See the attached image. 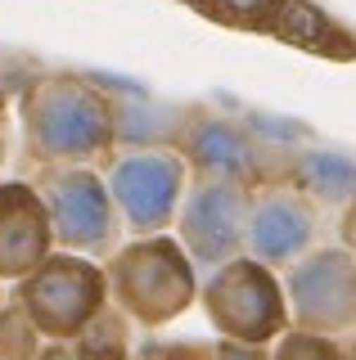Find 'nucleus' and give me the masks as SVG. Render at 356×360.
I'll return each instance as SVG.
<instances>
[{
    "instance_id": "9b49d317",
    "label": "nucleus",
    "mask_w": 356,
    "mask_h": 360,
    "mask_svg": "<svg viewBox=\"0 0 356 360\" xmlns=\"http://www.w3.org/2000/svg\"><path fill=\"white\" fill-rule=\"evenodd\" d=\"M181 153L190 158L203 176H230V180H248L258 172V144L239 122L212 117V112H190L181 127Z\"/></svg>"
},
{
    "instance_id": "9d476101",
    "label": "nucleus",
    "mask_w": 356,
    "mask_h": 360,
    "mask_svg": "<svg viewBox=\"0 0 356 360\" xmlns=\"http://www.w3.org/2000/svg\"><path fill=\"white\" fill-rule=\"evenodd\" d=\"M50 217L32 185H0V279H23L50 257Z\"/></svg>"
},
{
    "instance_id": "f03ea898",
    "label": "nucleus",
    "mask_w": 356,
    "mask_h": 360,
    "mask_svg": "<svg viewBox=\"0 0 356 360\" xmlns=\"http://www.w3.org/2000/svg\"><path fill=\"white\" fill-rule=\"evenodd\" d=\"M108 284H113L117 302L144 324H163L181 315L194 297V270L190 257L172 239H153L144 234L140 243L122 248L108 266Z\"/></svg>"
},
{
    "instance_id": "ddd939ff",
    "label": "nucleus",
    "mask_w": 356,
    "mask_h": 360,
    "mask_svg": "<svg viewBox=\"0 0 356 360\" xmlns=\"http://www.w3.org/2000/svg\"><path fill=\"white\" fill-rule=\"evenodd\" d=\"M198 5L226 22H239V27H271L284 0H198Z\"/></svg>"
},
{
    "instance_id": "2eb2a0df",
    "label": "nucleus",
    "mask_w": 356,
    "mask_h": 360,
    "mask_svg": "<svg viewBox=\"0 0 356 360\" xmlns=\"http://www.w3.org/2000/svg\"><path fill=\"white\" fill-rule=\"evenodd\" d=\"M46 360H72V356H68V352H50Z\"/></svg>"
},
{
    "instance_id": "39448f33",
    "label": "nucleus",
    "mask_w": 356,
    "mask_h": 360,
    "mask_svg": "<svg viewBox=\"0 0 356 360\" xmlns=\"http://www.w3.org/2000/svg\"><path fill=\"white\" fill-rule=\"evenodd\" d=\"M108 275L91 266L86 257H46L32 275H23L18 307L32 315L41 333H77L91 315L104 307Z\"/></svg>"
},
{
    "instance_id": "4468645a",
    "label": "nucleus",
    "mask_w": 356,
    "mask_h": 360,
    "mask_svg": "<svg viewBox=\"0 0 356 360\" xmlns=\"http://www.w3.org/2000/svg\"><path fill=\"white\" fill-rule=\"evenodd\" d=\"M217 360H262L258 352H248V347H221Z\"/></svg>"
},
{
    "instance_id": "0eeeda50",
    "label": "nucleus",
    "mask_w": 356,
    "mask_h": 360,
    "mask_svg": "<svg viewBox=\"0 0 356 360\" xmlns=\"http://www.w3.org/2000/svg\"><path fill=\"white\" fill-rule=\"evenodd\" d=\"M208 315L230 338L262 342L284 329V292L262 262L235 257V262L217 266L208 279Z\"/></svg>"
},
{
    "instance_id": "f257e3e1",
    "label": "nucleus",
    "mask_w": 356,
    "mask_h": 360,
    "mask_svg": "<svg viewBox=\"0 0 356 360\" xmlns=\"http://www.w3.org/2000/svg\"><path fill=\"white\" fill-rule=\"evenodd\" d=\"M23 131L41 162H86L113 140V104L82 77H37L23 90Z\"/></svg>"
},
{
    "instance_id": "dca6fc26",
    "label": "nucleus",
    "mask_w": 356,
    "mask_h": 360,
    "mask_svg": "<svg viewBox=\"0 0 356 360\" xmlns=\"http://www.w3.org/2000/svg\"><path fill=\"white\" fill-rule=\"evenodd\" d=\"M0 158H5V122H0Z\"/></svg>"
},
{
    "instance_id": "20e7f679",
    "label": "nucleus",
    "mask_w": 356,
    "mask_h": 360,
    "mask_svg": "<svg viewBox=\"0 0 356 360\" xmlns=\"http://www.w3.org/2000/svg\"><path fill=\"white\" fill-rule=\"evenodd\" d=\"M41 202L54 239L72 252L104 257L117 243V202L108 194V180H99L86 167H54L41 180Z\"/></svg>"
},
{
    "instance_id": "7ed1b4c3",
    "label": "nucleus",
    "mask_w": 356,
    "mask_h": 360,
    "mask_svg": "<svg viewBox=\"0 0 356 360\" xmlns=\"http://www.w3.org/2000/svg\"><path fill=\"white\" fill-rule=\"evenodd\" d=\"M108 194L136 234H158L163 225H172L185 198V153H172L163 144L117 153L108 167Z\"/></svg>"
},
{
    "instance_id": "1a4fd4ad",
    "label": "nucleus",
    "mask_w": 356,
    "mask_h": 360,
    "mask_svg": "<svg viewBox=\"0 0 356 360\" xmlns=\"http://www.w3.org/2000/svg\"><path fill=\"white\" fill-rule=\"evenodd\" d=\"M316 243V202L303 189H266L248 202L243 252L262 266H293Z\"/></svg>"
},
{
    "instance_id": "f8f14e48",
    "label": "nucleus",
    "mask_w": 356,
    "mask_h": 360,
    "mask_svg": "<svg viewBox=\"0 0 356 360\" xmlns=\"http://www.w3.org/2000/svg\"><path fill=\"white\" fill-rule=\"evenodd\" d=\"M298 189L320 202H352L356 198V162L333 149H311L298 158Z\"/></svg>"
},
{
    "instance_id": "423d86ee",
    "label": "nucleus",
    "mask_w": 356,
    "mask_h": 360,
    "mask_svg": "<svg viewBox=\"0 0 356 360\" xmlns=\"http://www.w3.org/2000/svg\"><path fill=\"white\" fill-rule=\"evenodd\" d=\"M248 185L230 176H203L190 194L181 198V239L194 262L208 270L235 262L243 252V225H248Z\"/></svg>"
},
{
    "instance_id": "6e6552de",
    "label": "nucleus",
    "mask_w": 356,
    "mask_h": 360,
    "mask_svg": "<svg viewBox=\"0 0 356 360\" xmlns=\"http://www.w3.org/2000/svg\"><path fill=\"white\" fill-rule=\"evenodd\" d=\"M288 302L303 329L311 333L348 329L356 320V257L343 248H320V252L298 257L288 270Z\"/></svg>"
}]
</instances>
